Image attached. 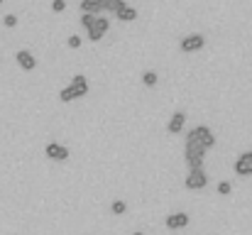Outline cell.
Returning a JSON list of instances; mask_svg holds the SVG:
<instances>
[{"instance_id": "cell-1", "label": "cell", "mask_w": 252, "mask_h": 235, "mask_svg": "<svg viewBox=\"0 0 252 235\" xmlns=\"http://www.w3.org/2000/svg\"><path fill=\"white\" fill-rule=\"evenodd\" d=\"M81 25L86 27L91 42H98V40L108 32V27H110V22H108L103 15H81Z\"/></svg>"}, {"instance_id": "cell-2", "label": "cell", "mask_w": 252, "mask_h": 235, "mask_svg": "<svg viewBox=\"0 0 252 235\" xmlns=\"http://www.w3.org/2000/svg\"><path fill=\"white\" fill-rule=\"evenodd\" d=\"M215 145V137L213 132L206 128V125H196L189 130L186 135V147H201V150H210Z\"/></svg>"}, {"instance_id": "cell-3", "label": "cell", "mask_w": 252, "mask_h": 235, "mask_svg": "<svg viewBox=\"0 0 252 235\" xmlns=\"http://www.w3.org/2000/svg\"><path fill=\"white\" fill-rule=\"evenodd\" d=\"M88 93V81H86V76H74L71 79V84L66 86V88H62V93H59V101H64V103H71V101H76V98H84Z\"/></svg>"}, {"instance_id": "cell-4", "label": "cell", "mask_w": 252, "mask_h": 235, "mask_svg": "<svg viewBox=\"0 0 252 235\" xmlns=\"http://www.w3.org/2000/svg\"><path fill=\"white\" fill-rule=\"evenodd\" d=\"M206 184H208V174H206L203 169H189V176H186V181H184V186H186L189 191H201Z\"/></svg>"}, {"instance_id": "cell-5", "label": "cell", "mask_w": 252, "mask_h": 235, "mask_svg": "<svg viewBox=\"0 0 252 235\" xmlns=\"http://www.w3.org/2000/svg\"><path fill=\"white\" fill-rule=\"evenodd\" d=\"M184 159H186L189 169H203L206 150H201V147H186L184 150Z\"/></svg>"}, {"instance_id": "cell-6", "label": "cell", "mask_w": 252, "mask_h": 235, "mask_svg": "<svg viewBox=\"0 0 252 235\" xmlns=\"http://www.w3.org/2000/svg\"><path fill=\"white\" fill-rule=\"evenodd\" d=\"M203 44H206L203 35H189V37L181 40V52H186V54H191V52H201Z\"/></svg>"}, {"instance_id": "cell-7", "label": "cell", "mask_w": 252, "mask_h": 235, "mask_svg": "<svg viewBox=\"0 0 252 235\" xmlns=\"http://www.w3.org/2000/svg\"><path fill=\"white\" fill-rule=\"evenodd\" d=\"M44 154H47L49 159H54V162H64V159L71 157L69 150H66L64 145H59V142H49V145L44 147Z\"/></svg>"}, {"instance_id": "cell-8", "label": "cell", "mask_w": 252, "mask_h": 235, "mask_svg": "<svg viewBox=\"0 0 252 235\" xmlns=\"http://www.w3.org/2000/svg\"><path fill=\"white\" fill-rule=\"evenodd\" d=\"M235 171L240 176H252V152H245L235 159Z\"/></svg>"}, {"instance_id": "cell-9", "label": "cell", "mask_w": 252, "mask_h": 235, "mask_svg": "<svg viewBox=\"0 0 252 235\" xmlns=\"http://www.w3.org/2000/svg\"><path fill=\"white\" fill-rule=\"evenodd\" d=\"M15 59H18L20 69H25V71H32V69L37 66V59H35L32 52H27V49H20V52L15 54Z\"/></svg>"}, {"instance_id": "cell-10", "label": "cell", "mask_w": 252, "mask_h": 235, "mask_svg": "<svg viewBox=\"0 0 252 235\" xmlns=\"http://www.w3.org/2000/svg\"><path fill=\"white\" fill-rule=\"evenodd\" d=\"M164 223H167L169 230H181V228L189 225V215H186V213H171V215H167Z\"/></svg>"}, {"instance_id": "cell-11", "label": "cell", "mask_w": 252, "mask_h": 235, "mask_svg": "<svg viewBox=\"0 0 252 235\" xmlns=\"http://www.w3.org/2000/svg\"><path fill=\"white\" fill-rule=\"evenodd\" d=\"M81 13L84 15H101L103 13V0H81Z\"/></svg>"}, {"instance_id": "cell-12", "label": "cell", "mask_w": 252, "mask_h": 235, "mask_svg": "<svg viewBox=\"0 0 252 235\" xmlns=\"http://www.w3.org/2000/svg\"><path fill=\"white\" fill-rule=\"evenodd\" d=\"M113 15H115L120 22H132V20H137V10H135V8H130L127 3H125V5H120Z\"/></svg>"}, {"instance_id": "cell-13", "label": "cell", "mask_w": 252, "mask_h": 235, "mask_svg": "<svg viewBox=\"0 0 252 235\" xmlns=\"http://www.w3.org/2000/svg\"><path fill=\"white\" fill-rule=\"evenodd\" d=\"M184 123H186V115H184V113H174V115L169 118V123H167V130H169L171 135H176V132L184 130Z\"/></svg>"}, {"instance_id": "cell-14", "label": "cell", "mask_w": 252, "mask_h": 235, "mask_svg": "<svg viewBox=\"0 0 252 235\" xmlns=\"http://www.w3.org/2000/svg\"><path fill=\"white\" fill-rule=\"evenodd\" d=\"M120 5H125V0H103V13H115Z\"/></svg>"}, {"instance_id": "cell-15", "label": "cell", "mask_w": 252, "mask_h": 235, "mask_svg": "<svg viewBox=\"0 0 252 235\" xmlns=\"http://www.w3.org/2000/svg\"><path fill=\"white\" fill-rule=\"evenodd\" d=\"M157 81H159V79H157L154 71H145V74H142V84H145V86H154Z\"/></svg>"}, {"instance_id": "cell-16", "label": "cell", "mask_w": 252, "mask_h": 235, "mask_svg": "<svg viewBox=\"0 0 252 235\" xmlns=\"http://www.w3.org/2000/svg\"><path fill=\"white\" fill-rule=\"evenodd\" d=\"M110 211H113L115 215H123V213L127 211V206H125V201H113V203H110Z\"/></svg>"}, {"instance_id": "cell-17", "label": "cell", "mask_w": 252, "mask_h": 235, "mask_svg": "<svg viewBox=\"0 0 252 235\" xmlns=\"http://www.w3.org/2000/svg\"><path fill=\"white\" fill-rule=\"evenodd\" d=\"M230 191H232V186H230L228 181H220V184H218V193H220V196H228Z\"/></svg>"}, {"instance_id": "cell-18", "label": "cell", "mask_w": 252, "mask_h": 235, "mask_svg": "<svg viewBox=\"0 0 252 235\" xmlns=\"http://www.w3.org/2000/svg\"><path fill=\"white\" fill-rule=\"evenodd\" d=\"M52 10H54V13H64V10H66V3H64V0H52Z\"/></svg>"}, {"instance_id": "cell-19", "label": "cell", "mask_w": 252, "mask_h": 235, "mask_svg": "<svg viewBox=\"0 0 252 235\" xmlns=\"http://www.w3.org/2000/svg\"><path fill=\"white\" fill-rule=\"evenodd\" d=\"M3 25H5V27H15V25H18V18L10 13V15H5V18H3Z\"/></svg>"}, {"instance_id": "cell-20", "label": "cell", "mask_w": 252, "mask_h": 235, "mask_svg": "<svg viewBox=\"0 0 252 235\" xmlns=\"http://www.w3.org/2000/svg\"><path fill=\"white\" fill-rule=\"evenodd\" d=\"M66 42H69V47H71V49H79V47H81V42H84V40H81V37H76V35H71V37H69V40H66Z\"/></svg>"}, {"instance_id": "cell-21", "label": "cell", "mask_w": 252, "mask_h": 235, "mask_svg": "<svg viewBox=\"0 0 252 235\" xmlns=\"http://www.w3.org/2000/svg\"><path fill=\"white\" fill-rule=\"evenodd\" d=\"M132 235H145V233H132Z\"/></svg>"}, {"instance_id": "cell-22", "label": "cell", "mask_w": 252, "mask_h": 235, "mask_svg": "<svg viewBox=\"0 0 252 235\" xmlns=\"http://www.w3.org/2000/svg\"><path fill=\"white\" fill-rule=\"evenodd\" d=\"M0 5H3V0H0Z\"/></svg>"}]
</instances>
